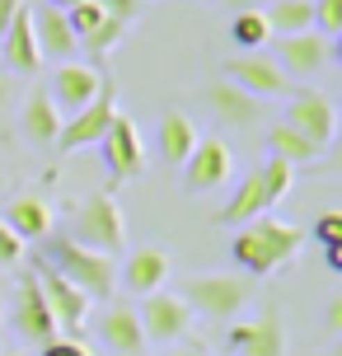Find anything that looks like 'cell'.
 <instances>
[{
	"instance_id": "obj_18",
	"label": "cell",
	"mask_w": 342,
	"mask_h": 356,
	"mask_svg": "<svg viewBox=\"0 0 342 356\" xmlns=\"http://www.w3.org/2000/svg\"><path fill=\"white\" fill-rule=\"evenodd\" d=\"M99 342H104L113 356H141L145 347H150L131 305H108V309H104V319H99Z\"/></svg>"
},
{
	"instance_id": "obj_11",
	"label": "cell",
	"mask_w": 342,
	"mask_h": 356,
	"mask_svg": "<svg viewBox=\"0 0 342 356\" xmlns=\"http://www.w3.org/2000/svg\"><path fill=\"white\" fill-rule=\"evenodd\" d=\"M10 323H15V333H19V338H24V342H33V347H42V342L61 338V333H56L52 309H47L42 291H38V277H33V272H24V277H19L15 305H10Z\"/></svg>"
},
{
	"instance_id": "obj_29",
	"label": "cell",
	"mask_w": 342,
	"mask_h": 356,
	"mask_svg": "<svg viewBox=\"0 0 342 356\" xmlns=\"http://www.w3.org/2000/svg\"><path fill=\"white\" fill-rule=\"evenodd\" d=\"M258 178H263V193H268V202L277 207V202L291 193V183H295V164H286V160H277V155H268V164L258 169Z\"/></svg>"
},
{
	"instance_id": "obj_9",
	"label": "cell",
	"mask_w": 342,
	"mask_h": 356,
	"mask_svg": "<svg viewBox=\"0 0 342 356\" xmlns=\"http://www.w3.org/2000/svg\"><path fill=\"white\" fill-rule=\"evenodd\" d=\"M220 80H230V85H239L244 94H253V99H286L291 94V75L272 61V56L263 52H244V56H225V75Z\"/></svg>"
},
{
	"instance_id": "obj_19",
	"label": "cell",
	"mask_w": 342,
	"mask_h": 356,
	"mask_svg": "<svg viewBox=\"0 0 342 356\" xmlns=\"http://www.w3.org/2000/svg\"><path fill=\"white\" fill-rule=\"evenodd\" d=\"M28 15H33V42H38V56L42 61H71L80 52V42H75V33H71V24H66L61 10L42 5V10H28Z\"/></svg>"
},
{
	"instance_id": "obj_7",
	"label": "cell",
	"mask_w": 342,
	"mask_h": 356,
	"mask_svg": "<svg viewBox=\"0 0 342 356\" xmlns=\"http://www.w3.org/2000/svg\"><path fill=\"white\" fill-rule=\"evenodd\" d=\"M99 150H104V169H108L113 188H122V183H131V178L145 174L141 131H136V122H131L127 113H113V122H108V131H104Z\"/></svg>"
},
{
	"instance_id": "obj_21",
	"label": "cell",
	"mask_w": 342,
	"mask_h": 356,
	"mask_svg": "<svg viewBox=\"0 0 342 356\" xmlns=\"http://www.w3.org/2000/svg\"><path fill=\"white\" fill-rule=\"evenodd\" d=\"M0 56H5V66L19 75H33L42 71V56H38V42H33V15H28V5L10 19V29L0 33Z\"/></svg>"
},
{
	"instance_id": "obj_45",
	"label": "cell",
	"mask_w": 342,
	"mask_h": 356,
	"mask_svg": "<svg viewBox=\"0 0 342 356\" xmlns=\"http://www.w3.org/2000/svg\"><path fill=\"white\" fill-rule=\"evenodd\" d=\"M193 356H211V352H193Z\"/></svg>"
},
{
	"instance_id": "obj_3",
	"label": "cell",
	"mask_w": 342,
	"mask_h": 356,
	"mask_svg": "<svg viewBox=\"0 0 342 356\" xmlns=\"http://www.w3.org/2000/svg\"><path fill=\"white\" fill-rule=\"evenodd\" d=\"M197 319H211V323H230L239 319V309L249 305V282L234 277V272H197L174 291Z\"/></svg>"
},
{
	"instance_id": "obj_15",
	"label": "cell",
	"mask_w": 342,
	"mask_h": 356,
	"mask_svg": "<svg viewBox=\"0 0 342 356\" xmlns=\"http://www.w3.org/2000/svg\"><path fill=\"white\" fill-rule=\"evenodd\" d=\"M230 347H234V356H286L282 309L268 305L263 314H253L244 323H230Z\"/></svg>"
},
{
	"instance_id": "obj_2",
	"label": "cell",
	"mask_w": 342,
	"mask_h": 356,
	"mask_svg": "<svg viewBox=\"0 0 342 356\" xmlns=\"http://www.w3.org/2000/svg\"><path fill=\"white\" fill-rule=\"evenodd\" d=\"M80 249H94V253H117L127 249V220H122V207H117V197L104 188V193H90L80 207L71 211V234Z\"/></svg>"
},
{
	"instance_id": "obj_4",
	"label": "cell",
	"mask_w": 342,
	"mask_h": 356,
	"mask_svg": "<svg viewBox=\"0 0 342 356\" xmlns=\"http://www.w3.org/2000/svg\"><path fill=\"white\" fill-rule=\"evenodd\" d=\"M47 253H52V267L66 277L71 286H80L90 300H108L113 291H117V258H108V253H94V249H80L75 239H52L47 244Z\"/></svg>"
},
{
	"instance_id": "obj_13",
	"label": "cell",
	"mask_w": 342,
	"mask_h": 356,
	"mask_svg": "<svg viewBox=\"0 0 342 356\" xmlns=\"http://www.w3.org/2000/svg\"><path fill=\"white\" fill-rule=\"evenodd\" d=\"M230 174H234V155L220 136L197 141L193 155L183 160V188L188 193H216L220 183H230Z\"/></svg>"
},
{
	"instance_id": "obj_27",
	"label": "cell",
	"mask_w": 342,
	"mask_h": 356,
	"mask_svg": "<svg viewBox=\"0 0 342 356\" xmlns=\"http://www.w3.org/2000/svg\"><path fill=\"white\" fill-rule=\"evenodd\" d=\"M268 29L277 38L286 33H305V29H314V0H268Z\"/></svg>"
},
{
	"instance_id": "obj_22",
	"label": "cell",
	"mask_w": 342,
	"mask_h": 356,
	"mask_svg": "<svg viewBox=\"0 0 342 356\" xmlns=\"http://www.w3.org/2000/svg\"><path fill=\"white\" fill-rule=\"evenodd\" d=\"M19 131L28 136V145H56V131H61V113H56L52 94L38 85L24 94V108H19Z\"/></svg>"
},
{
	"instance_id": "obj_34",
	"label": "cell",
	"mask_w": 342,
	"mask_h": 356,
	"mask_svg": "<svg viewBox=\"0 0 342 356\" xmlns=\"http://www.w3.org/2000/svg\"><path fill=\"white\" fill-rule=\"evenodd\" d=\"M19 258H24V239H19V234L0 220V267H15Z\"/></svg>"
},
{
	"instance_id": "obj_33",
	"label": "cell",
	"mask_w": 342,
	"mask_h": 356,
	"mask_svg": "<svg viewBox=\"0 0 342 356\" xmlns=\"http://www.w3.org/2000/svg\"><path fill=\"white\" fill-rule=\"evenodd\" d=\"M314 239H319V244H342V216L338 211H324L319 216V220H314Z\"/></svg>"
},
{
	"instance_id": "obj_36",
	"label": "cell",
	"mask_w": 342,
	"mask_h": 356,
	"mask_svg": "<svg viewBox=\"0 0 342 356\" xmlns=\"http://www.w3.org/2000/svg\"><path fill=\"white\" fill-rule=\"evenodd\" d=\"M19 10H24V0H0V33L10 29V19H15Z\"/></svg>"
},
{
	"instance_id": "obj_6",
	"label": "cell",
	"mask_w": 342,
	"mask_h": 356,
	"mask_svg": "<svg viewBox=\"0 0 342 356\" xmlns=\"http://www.w3.org/2000/svg\"><path fill=\"white\" fill-rule=\"evenodd\" d=\"M33 277H38V291H42V300H47V309H52V319H56V333L80 338V328L90 319V296H85L80 286L66 282L52 263H38Z\"/></svg>"
},
{
	"instance_id": "obj_38",
	"label": "cell",
	"mask_w": 342,
	"mask_h": 356,
	"mask_svg": "<svg viewBox=\"0 0 342 356\" xmlns=\"http://www.w3.org/2000/svg\"><path fill=\"white\" fill-rule=\"evenodd\" d=\"M324 258H328V267H333V272H342V244H328Z\"/></svg>"
},
{
	"instance_id": "obj_35",
	"label": "cell",
	"mask_w": 342,
	"mask_h": 356,
	"mask_svg": "<svg viewBox=\"0 0 342 356\" xmlns=\"http://www.w3.org/2000/svg\"><path fill=\"white\" fill-rule=\"evenodd\" d=\"M42 356H94V352L85 347V338H52L42 342Z\"/></svg>"
},
{
	"instance_id": "obj_26",
	"label": "cell",
	"mask_w": 342,
	"mask_h": 356,
	"mask_svg": "<svg viewBox=\"0 0 342 356\" xmlns=\"http://www.w3.org/2000/svg\"><path fill=\"white\" fill-rule=\"evenodd\" d=\"M230 42L239 52H263L272 42V29H268V15H263V5H244V10H234L230 19Z\"/></svg>"
},
{
	"instance_id": "obj_42",
	"label": "cell",
	"mask_w": 342,
	"mask_h": 356,
	"mask_svg": "<svg viewBox=\"0 0 342 356\" xmlns=\"http://www.w3.org/2000/svg\"><path fill=\"white\" fill-rule=\"evenodd\" d=\"M0 323H5V296H0Z\"/></svg>"
},
{
	"instance_id": "obj_25",
	"label": "cell",
	"mask_w": 342,
	"mask_h": 356,
	"mask_svg": "<svg viewBox=\"0 0 342 356\" xmlns=\"http://www.w3.org/2000/svg\"><path fill=\"white\" fill-rule=\"evenodd\" d=\"M268 155H277V160H286V164H295V169H300V164H314L324 150L309 141L305 131H295V127L277 122V127L268 131Z\"/></svg>"
},
{
	"instance_id": "obj_1",
	"label": "cell",
	"mask_w": 342,
	"mask_h": 356,
	"mask_svg": "<svg viewBox=\"0 0 342 356\" xmlns=\"http://www.w3.org/2000/svg\"><path fill=\"white\" fill-rule=\"evenodd\" d=\"M300 249H305V230L286 225V220H272V216H258L249 225H239V234L230 244L234 263L244 267L249 277H268L277 267H286Z\"/></svg>"
},
{
	"instance_id": "obj_8",
	"label": "cell",
	"mask_w": 342,
	"mask_h": 356,
	"mask_svg": "<svg viewBox=\"0 0 342 356\" xmlns=\"http://www.w3.org/2000/svg\"><path fill=\"white\" fill-rule=\"evenodd\" d=\"M136 319H141L145 342L169 347V342H183V338H188V328H193V309H188L174 291H150V296H141Z\"/></svg>"
},
{
	"instance_id": "obj_30",
	"label": "cell",
	"mask_w": 342,
	"mask_h": 356,
	"mask_svg": "<svg viewBox=\"0 0 342 356\" xmlns=\"http://www.w3.org/2000/svg\"><path fill=\"white\" fill-rule=\"evenodd\" d=\"M66 24H71L75 42H80V38H85V33H94V29H99V24H104V10H99V5H94V0H80V5H75V10H66Z\"/></svg>"
},
{
	"instance_id": "obj_24",
	"label": "cell",
	"mask_w": 342,
	"mask_h": 356,
	"mask_svg": "<svg viewBox=\"0 0 342 356\" xmlns=\"http://www.w3.org/2000/svg\"><path fill=\"white\" fill-rule=\"evenodd\" d=\"M160 160L169 164V169H183V160L193 155V145H197V127H193V118L188 113H179V108H169L160 118Z\"/></svg>"
},
{
	"instance_id": "obj_39",
	"label": "cell",
	"mask_w": 342,
	"mask_h": 356,
	"mask_svg": "<svg viewBox=\"0 0 342 356\" xmlns=\"http://www.w3.org/2000/svg\"><path fill=\"white\" fill-rule=\"evenodd\" d=\"M42 5H52V10H61V15H66V10H75L80 0H42Z\"/></svg>"
},
{
	"instance_id": "obj_43",
	"label": "cell",
	"mask_w": 342,
	"mask_h": 356,
	"mask_svg": "<svg viewBox=\"0 0 342 356\" xmlns=\"http://www.w3.org/2000/svg\"><path fill=\"white\" fill-rule=\"evenodd\" d=\"M164 356H193V352H164Z\"/></svg>"
},
{
	"instance_id": "obj_37",
	"label": "cell",
	"mask_w": 342,
	"mask_h": 356,
	"mask_svg": "<svg viewBox=\"0 0 342 356\" xmlns=\"http://www.w3.org/2000/svg\"><path fill=\"white\" fill-rule=\"evenodd\" d=\"M328 333H342V296L328 300Z\"/></svg>"
},
{
	"instance_id": "obj_14",
	"label": "cell",
	"mask_w": 342,
	"mask_h": 356,
	"mask_svg": "<svg viewBox=\"0 0 342 356\" xmlns=\"http://www.w3.org/2000/svg\"><path fill=\"white\" fill-rule=\"evenodd\" d=\"M272 61L282 66L286 75H300V80H309V75H319L333 61V42H328L324 33H314V29H305V33H286L272 42Z\"/></svg>"
},
{
	"instance_id": "obj_16",
	"label": "cell",
	"mask_w": 342,
	"mask_h": 356,
	"mask_svg": "<svg viewBox=\"0 0 342 356\" xmlns=\"http://www.w3.org/2000/svg\"><path fill=\"white\" fill-rule=\"evenodd\" d=\"M206 104H211V113H216L230 131H253V127H263V99L244 94V89L230 85V80H211V85H206Z\"/></svg>"
},
{
	"instance_id": "obj_28",
	"label": "cell",
	"mask_w": 342,
	"mask_h": 356,
	"mask_svg": "<svg viewBox=\"0 0 342 356\" xmlns=\"http://www.w3.org/2000/svg\"><path fill=\"white\" fill-rule=\"evenodd\" d=\"M122 38H127V24H122V19H108V15H104V24H99L94 33L80 38V47L94 56L90 66H104V61H108V52H117V42H122Z\"/></svg>"
},
{
	"instance_id": "obj_5",
	"label": "cell",
	"mask_w": 342,
	"mask_h": 356,
	"mask_svg": "<svg viewBox=\"0 0 342 356\" xmlns=\"http://www.w3.org/2000/svg\"><path fill=\"white\" fill-rule=\"evenodd\" d=\"M113 113H117V85H113L108 75H104V89L94 94L90 104L71 113V118H61V131H56V150H85V145H99L104 141V131H108Z\"/></svg>"
},
{
	"instance_id": "obj_20",
	"label": "cell",
	"mask_w": 342,
	"mask_h": 356,
	"mask_svg": "<svg viewBox=\"0 0 342 356\" xmlns=\"http://www.w3.org/2000/svg\"><path fill=\"white\" fill-rule=\"evenodd\" d=\"M169 282V253L160 244H145V249H131L122 263V286L131 296H150V291H164Z\"/></svg>"
},
{
	"instance_id": "obj_40",
	"label": "cell",
	"mask_w": 342,
	"mask_h": 356,
	"mask_svg": "<svg viewBox=\"0 0 342 356\" xmlns=\"http://www.w3.org/2000/svg\"><path fill=\"white\" fill-rule=\"evenodd\" d=\"M5 99H10V85H5V80H0V108H5Z\"/></svg>"
},
{
	"instance_id": "obj_23",
	"label": "cell",
	"mask_w": 342,
	"mask_h": 356,
	"mask_svg": "<svg viewBox=\"0 0 342 356\" xmlns=\"http://www.w3.org/2000/svg\"><path fill=\"white\" fill-rule=\"evenodd\" d=\"M268 193H263V178H258V169H249V174L239 178V188L230 193V202L216 211V225H249V220H258V216H268Z\"/></svg>"
},
{
	"instance_id": "obj_32",
	"label": "cell",
	"mask_w": 342,
	"mask_h": 356,
	"mask_svg": "<svg viewBox=\"0 0 342 356\" xmlns=\"http://www.w3.org/2000/svg\"><path fill=\"white\" fill-rule=\"evenodd\" d=\"M94 5H99V10H104L108 19H122L127 29L141 19V0H94Z\"/></svg>"
},
{
	"instance_id": "obj_17",
	"label": "cell",
	"mask_w": 342,
	"mask_h": 356,
	"mask_svg": "<svg viewBox=\"0 0 342 356\" xmlns=\"http://www.w3.org/2000/svg\"><path fill=\"white\" fill-rule=\"evenodd\" d=\"M0 220H5L24 244H28V239H47V234H52V202L42 193H19V197L5 202Z\"/></svg>"
},
{
	"instance_id": "obj_44",
	"label": "cell",
	"mask_w": 342,
	"mask_h": 356,
	"mask_svg": "<svg viewBox=\"0 0 342 356\" xmlns=\"http://www.w3.org/2000/svg\"><path fill=\"white\" fill-rule=\"evenodd\" d=\"M0 356H24V352H0Z\"/></svg>"
},
{
	"instance_id": "obj_31",
	"label": "cell",
	"mask_w": 342,
	"mask_h": 356,
	"mask_svg": "<svg viewBox=\"0 0 342 356\" xmlns=\"http://www.w3.org/2000/svg\"><path fill=\"white\" fill-rule=\"evenodd\" d=\"M314 33L324 38L342 33V0H314Z\"/></svg>"
},
{
	"instance_id": "obj_41",
	"label": "cell",
	"mask_w": 342,
	"mask_h": 356,
	"mask_svg": "<svg viewBox=\"0 0 342 356\" xmlns=\"http://www.w3.org/2000/svg\"><path fill=\"white\" fill-rule=\"evenodd\" d=\"M234 5H239V10H244V5H263V0H234Z\"/></svg>"
},
{
	"instance_id": "obj_10",
	"label": "cell",
	"mask_w": 342,
	"mask_h": 356,
	"mask_svg": "<svg viewBox=\"0 0 342 356\" xmlns=\"http://www.w3.org/2000/svg\"><path fill=\"white\" fill-rule=\"evenodd\" d=\"M286 127L305 131L309 141L328 150L333 136H338V108L324 89H300V94H286Z\"/></svg>"
},
{
	"instance_id": "obj_12",
	"label": "cell",
	"mask_w": 342,
	"mask_h": 356,
	"mask_svg": "<svg viewBox=\"0 0 342 356\" xmlns=\"http://www.w3.org/2000/svg\"><path fill=\"white\" fill-rule=\"evenodd\" d=\"M99 89H104V71L90 66V61H75V56H71V61H56L47 94H52L56 113H61V118H71V113H80V108L90 104Z\"/></svg>"
}]
</instances>
